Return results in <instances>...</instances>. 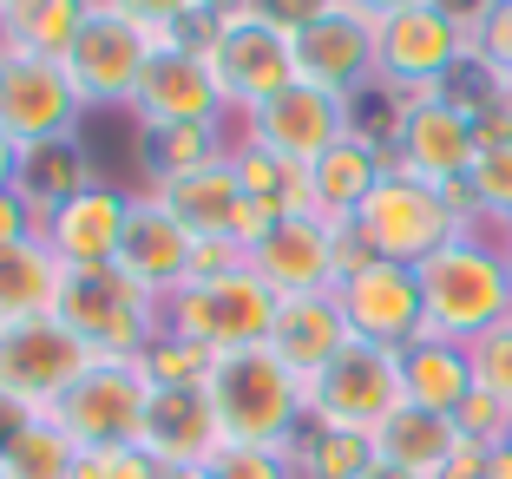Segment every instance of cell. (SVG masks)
I'll list each match as a JSON object with an SVG mask.
<instances>
[{
  "label": "cell",
  "instance_id": "60d3db41",
  "mask_svg": "<svg viewBox=\"0 0 512 479\" xmlns=\"http://www.w3.org/2000/svg\"><path fill=\"white\" fill-rule=\"evenodd\" d=\"M335 7H342V0H237V14L263 20V27H276V33H302L309 20L335 14Z\"/></svg>",
  "mask_w": 512,
  "mask_h": 479
},
{
  "label": "cell",
  "instance_id": "4316f807",
  "mask_svg": "<svg viewBox=\"0 0 512 479\" xmlns=\"http://www.w3.org/2000/svg\"><path fill=\"white\" fill-rule=\"evenodd\" d=\"M60 276H66V263L46 250L40 237L7 243V250H0V329H14V322H33V315H53Z\"/></svg>",
  "mask_w": 512,
  "mask_h": 479
},
{
  "label": "cell",
  "instance_id": "ac0fdd59",
  "mask_svg": "<svg viewBox=\"0 0 512 479\" xmlns=\"http://www.w3.org/2000/svg\"><path fill=\"white\" fill-rule=\"evenodd\" d=\"M138 125H224L230 105L224 92H217L211 66H204V53L197 46H158L145 66V79H138L132 105H125Z\"/></svg>",
  "mask_w": 512,
  "mask_h": 479
},
{
  "label": "cell",
  "instance_id": "6da1fadb",
  "mask_svg": "<svg viewBox=\"0 0 512 479\" xmlns=\"http://www.w3.org/2000/svg\"><path fill=\"white\" fill-rule=\"evenodd\" d=\"M506 243H512L506 224L486 237V230L467 217V230L414 270V276H421V302H427V335L473 348L486 329L512 322V263H506Z\"/></svg>",
  "mask_w": 512,
  "mask_h": 479
},
{
  "label": "cell",
  "instance_id": "f35d334b",
  "mask_svg": "<svg viewBox=\"0 0 512 479\" xmlns=\"http://www.w3.org/2000/svg\"><path fill=\"white\" fill-rule=\"evenodd\" d=\"M73 479H165V466L145 447H99V453H79Z\"/></svg>",
  "mask_w": 512,
  "mask_h": 479
},
{
  "label": "cell",
  "instance_id": "ba28073f",
  "mask_svg": "<svg viewBox=\"0 0 512 479\" xmlns=\"http://www.w3.org/2000/svg\"><path fill=\"white\" fill-rule=\"evenodd\" d=\"M486 145L480 105L460 99V92H427V99L394 105V132H388V158L394 171L421 184H440V191H460Z\"/></svg>",
  "mask_w": 512,
  "mask_h": 479
},
{
  "label": "cell",
  "instance_id": "7bdbcfd3",
  "mask_svg": "<svg viewBox=\"0 0 512 479\" xmlns=\"http://www.w3.org/2000/svg\"><path fill=\"white\" fill-rule=\"evenodd\" d=\"M27 237H40V210L20 191H0V250L7 243H27Z\"/></svg>",
  "mask_w": 512,
  "mask_h": 479
},
{
  "label": "cell",
  "instance_id": "5bb4252c",
  "mask_svg": "<svg viewBox=\"0 0 512 479\" xmlns=\"http://www.w3.org/2000/svg\"><path fill=\"white\" fill-rule=\"evenodd\" d=\"M250 270L276 289V302L289 296H335V283L348 276V230H329L309 210H289L283 224L250 250Z\"/></svg>",
  "mask_w": 512,
  "mask_h": 479
},
{
  "label": "cell",
  "instance_id": "8992f818",
  "mask_svg": "<svg viewBox=\"0 0 512 479\" xmlns=\"http://www.w3.org/2000/svg\"><path fill=\"white\" fill-rule=\"evenodd\" d=\"M145 407H151L145 355H92L86 375L46 407L40 420H53L79 453H99V447H138Z\"/></svg>",
  "mask_w": 512,
  "mask_h": 479
},
{
  "label": "cell",
  "instance_id": "8fae6325",
  "mask_svg": "<svg viewBox=\"0 0 512 479\" xmlns=\"http://www.w3.org/2000/svg\"><path fill=\"white\" fill-rule=\"evenodd\" d=\"M86 92L73 86L66 60H33V53H7L0 60V132L14 145H53V138H79L86 125Z\"/></svg>",
  "mask_w": 512,
  "mask_h": 479
},
{
  "label": "cell",
  "instance_id": "30bf717a",
  "mask_svg": "<svg viewBox=\"0 0 512 479\" xmlns=\"http://www.w3.org/2000/svg\"><path fill=\"white\" fill-rule=\"evenodd\" d=\"M165 329L184 342L211 348V355H237V348H263L276 329V289L243 263V270L217 276V283H184L165 302Z\"/></svg>",
  "mask_w": 512,
  "mask_h": 479
},
{
  "label": "cell",
  "instance_id": "7402d4cb",
  "mask_svg": "<svg viewBox=\"0 0 512 479\" xmlns=\"http://www.w3.org/2000/svg\"><path fill=\"white\" fill-rule=\"evenodd\" d=\"M138 447L158 466H211L224 453V427H217L211 388H151Z\"/></svg>",
  "mask_w": 512,
  "mask_h": 479
},
{
  "label": "cell",
  "instance_id": "d590c367",
  "mask_svg": "<svg viewBox=\"0 0 512 479\" xmlns=\"http://www.w3.org/2000/svg\"><path fill=\"white\" fill-rule=\"evenodd\" d=\"M106 7H119L125 20H138L158 40H184L204 14H217V0H106Z\"/></svg>",
  "mask_w": 512,
  "mask_h": 479
},
{
  "label": "cell",
  "instance_id": "b9f144b4",
  "mask_svg": "<svg viewBox=\"0 0 512 479\" xmlns=\"http://www.w3.org/2000/svg\"><path fill=\"white\" fill-rule=\"evenodd\" d=\"M243 263H250V256H243L230 237H197L191 243V283H217V276L243 270Z\"/></svg>",
  "mask_w": 512,
  "mask_h": 479
},
{
  "label": "cell",
  "instance_id": "3957f363",
  "mask_svg": "<svg viewBox=\"0 0 512 479\" xmlns=\"http://www.w3.org/2000/svg\"><path fill=\"white\" fill-rule=\"evenodd\" d=\"M355 243L381 263H407L421 270L434 250H447L460 230H467V197L460 191H440V184H421L407 171L388 165V178L368 191V204L355 210Z\"/></svg>",
  "mask_w": 512,
  "mask_h": 479
},
{
  "label": "cell",
  "instance_id": "74e56055",
  "mask_svg": "<svg viewBox=\"0 0 512 479\" xmlns=\"http://www.w3.org/2000/svg\"><path fill=\"white\" fill-rule=\"evenodd\" d=\"M453 427H460V440H473V447H506L512 440V407L499 401V394H467V407L453 414Z\"/></svg>",
  "mask_w": 512,
  "mask_h": 479
},
{
  "label": "cell",
  "instance_id": "83f0119b",
  "mask_svg": "<svg viewBox=\"0 0 512 479\" xmlns=\"http://www.w3.org/2000/svg\"><path fill=\"white\" fill-rule=\"evenodd\" d=\"M237 138H224V125H138V158H145V184H171L191 171L224 165Z\"/></svg>",
  "mask_w": 512,
  "mask_h": 479
},
{
  "label": "cell",
  "instance_id": "277c9868",
  "mask_svg": "<svg viewBox=\"0 0 512 479\" xmlns=\"http://www.w3.org/2000/svg\"><path fill=\"white\" fill-rule=\"evenodd\" d=\"M473 66V20H460L447 0L407 7V14L375 27V86L401 99L453 92V79Z\"/></svg>",
  "mask_w": 512,
  "mask_h": 479
},
{
  "label": "cell",
  "instance_id": "d6986e66",
  "mask_svg": "<svg viewBox=\"0 0 512 479\" xmlns=\"http://www.w3.org/2000/svg\"><path fill=\"white\" fill-rule=\"evenodd\" d=\"M289 46H296L302 86H322L335 99H355L362 86H375V20H362L348 0L335 14L309 20L302 33H289Z\"/></svg>",
  "mask_w": 512,
  "mask_h": 479
},
{
  "label": "cell",
  "instance_id": "c3c4849f",
  "mask_svg": "<svg viewBox=\"0 0 512 479\" xmlns=\"http://www.w3.org/2000/svg\"><path fill=\"white\" fill-rule=\"evenodd\" d=\"M506 263H512V243H506Z\"/></svg>",
  "mask_w": 512,
  "mask_h": 479
},
{
  "label": "cell",
  "instance_id": "8d00e7d4",
  "mask_svg": "<svg viewBox=\"0 0 512 479\" xmlns=\"http://www.w3.org/2000/svg\"><path fill=\"white\" fill-rule=\"evenodd\" d=\"M467 361H473V381H480V394H499V401L512 407V322L486 329L480 342L467 348Z\"/></svg>",
  "mask_w": 512,
  "mask_h": 479
},
{
  "label": "cell",
  "instance_id": "bcb514c9",
  "mask_svg": "<svg viewBox=\"0 0 512 479\" xmlns=\"http://www.w3.org/2000/svg\"><path fill=\"white\" fill-rule=\"evenodd\" d=\"M348 7H355V14H362V20H375V27H381V20L407 14V7H427V0H348Z\"/></svg>",
  "mask_w": 512,
  "mask_h": 479
},
{
  "label": "cell",
  "instance_id": "52a82bcc",
  "mask_svg": "<svg viewBox=\"0 0 512 479\" xmlns=\"http://www.w3.org/2000/svg\"><path fill=\"white\" fill-rule=\"evenodd\" d=\"M184 46L204 53V66H211L230 112H256L283 86H296V46H289V33L263 27L250 14H204L184 33Z\"/></svg>",
  "mask_w": 512,
  "mask_h": 479
},
{
  "label": "cell",
  "instance_id": "4dcf8cb0",
  "mask_svg": "<svg viewBox=\"0 0 512 479\" xmlns=\"http://www.w3.org/2000/svg\"><path fill=\"white\" fill-rule=\"evenodd\" d=\"M289 460H296V479H355V473L375 466V440L368 434H335V427H302Z\"/></svg>",
  "mask_w": 512,
  "mask_h": 479
},
{
  "label": "cell",
  "instance_id": "9c48e42d",
  "mask_svg": "<svg viewBox=\"0 0 512 479\" xmlns=\"http://www.w3.org/2000/svg\"><path fill=\"white\" fill-rule=\"evenodd\" d=\"M53 322L92 348V355H145L165 329V309L119 270H66L53 296Z\"/></svg>",
  "mask_w": 512,
  "mask_h": 479
},
{
  "label": "cell",
  "instance_id": "ffe728a7",
  "mask_svg": "<svg viewBox=\"0 0 512 479\" xmlns=\"http://www.w3.org/2000/svg\"><path fill=\"white\" fill-rule=\"evenodd\" d=\"M388 138H375V132H355L348 138H335L329 151H322L316 165H302V210L309 217H322L329 230H348L355 224V210L368 204V191H375L381 178H388Z\"/></svg>",
  "mask_w": 512,
  "mask_h": 479
},
{
  "label": "cell",
  "instance_id": "d4e9b609",
  "mask_svg": "<svg viewBox=\"0 0 512 479\" xmlns=\"http://www.w3.org/2000/svg\"><path fill=\"white\" fill-rule=\"evenodd\" d=\"M401 381H407V401L427 407V414H460L467 394L480 388V381H473L467 348L440 342V335H421L414 348H401Z\"/></svg>",
  "mask_w": 512,
  "mask_h": 479
},
{
  "label": "cell",
  "instance_id": "f546056e",
  "mask_svg": "<svg viewBox=\"0 0 512 479\" xmlns=\"http://www.w3.org/2000/svg\"><path fill=\"white\" fill-rule=\"evenodd\" d=\"M86 184H92V158H86V145H79V138L33 145L27 165H20V197H27L40 217H46L53 204H66L73 191H86Z\"/></svg>",
  "mask_w": 512,
  "mask_h": 479
},
{
  "label": "cell",
  "instance_id": "f6af8a7d",
  "mask_svg": "<svg viewBox=\"0 0 512 479\" xmlns=\"http://www.w3.org/2000/svg\"><path fill=\"white\" fill-rule=\"evenodd\" d=\"M20 165H27V145L0 132V191H20Z\"/></svg>",
  "mask_w": 512,
  "mask_h": 479
},
{
  "label": "cell",
  "instance_id": "4fadbf2b",
  "mask_svg": "<svg viewBox=\"0 0 512 479\" xmlns=\"http://www.w3.org/2000/svg\"><path fill=\"white\" fill-rule=\"evenodd\" d=\"M348 132H355V99H335V92L302 86V79L237 119L243 145H263V151H276V158H289V165H316L322 151Z\"/></svg>",
  "mask_w": 512,
  "mask_h": 479
},
{
  "label": "cell",
  "instance_id": "44dd1931",
  "mask_svg": "<svg viewBox=\"0 0 512 479\" xmlns=\"http://www.w3.org/2000/svg\"><path fill=\"white\" fill-rule=\"evenodd\" d=\"M191 243L197 237L171 217L165 204H151V197L138 191L132 197V224H125V243H119V256H112V270H119L125 283H138L158 309H165V302L191 283Z\"/></svg>",
  "mask_w": 512,
  "mask_h": 479
},
{
  "label": "cell",
  "instance_id": "e575fe53",
  "mask_svg": "<svg viewBox=\"0 0 512 479\" xmlns=\"http://www.w3.org/2000/svg\"><path fill=\"white\" fill-rule=\"evenodd\" d=\"M473 66L493 86H512V0H486L473 14Z\"/></svg>",
  "mask_w": 512,
  "mask_h": 479
},
{
  "label": "cell",
  "instance_id": "9a60e30c",
  "mask_svg": "<svg viewBox=\"0 0 512 479\" xmlns=\"http://www.w3.org/2000/svg\"><path fill=\"white\" fill-rule=\"evenodd\" d=\"M342 322L355 342H381V348H414L427 335V302H421V276L407 263H381L368 256L362 270H348L335 283Z\"/></svg>",
  "mask_w": 512,
  "mask_h": 479
},
{
  "label": "cell",
  "instance_id": "cb8c5ba5",
  "mask_svg": "<svg viewBox=\"0 0 512 479\" xmlns=\"http://www.w3.org/2000/svg\"><path fill=\"white\" fill-rule=\"evenodd\" d=\"M151 204H165L191 237H230L243 210V184H237V165H211V171H191V178H171V184H145Z\"/></svg>",
  "mask_w": 512,
  "mask_h": 479
},
{
  "label": "cell",
  "instance_id": "1f68e13d",
  "mask_svg": "<svg viewBox=\"0 0 512 479\" xmlns=\"http://www.w3.org/2000/svg\"><path fill=\"white\" fill-rule=\"evenodd\" d=\"M73 473H79V447L53 420H33L14 440V453L0 460V479H73Z\"/></svg>",
  "mask_w": 512,
  "mask_h": 479
},
{
  "label": "cell",
  "instance_id": "681fc988",
  "mask_svg": "<svg viewBox=\"0 0 512 479\" xmlns=\"http://www.w3.org/2000/svg\"><path fill=\"white\" fill-rule=\"evenodd\" d=\"M0 7H7V0H0Z\"/></svg>",
  "mask_w": 512,
  "mask_h": 479
},
{
  "label": "cell",
  "instance_id": "d6a6232c",
  "mask_svg": "<svg viewBox=\"0 0 512 479\" xmlns=\"http://www.w3.org/2000/svg\"><path fill=\"white\" fill-rule=\"evenodd\" d=\"M230 165H237L243 197L276 204V210H302V165H289V158H276V151H263V145H243V138H237V151H230Z\"/></svg>",
  "mask_w": 512,
  "mask_h": 479
},
{
  "label": "cell",
  "instance_id": "ab89813d",
  "mask_svg": "<svg viewBox=\"0 0 512 479\" xmlns=\"http://www.w3.org/2000/svg\"><path fill=\"white\" fill-rule=\"evenodd\" d=\"M211 479H296V460L270 447H224L211 460Z\"/></svg>",
  "mask_w": 512,
  "mask_h": 479
},
{
  "label": "cell",
  "instance_id": "f1b7e54d",
  "mask_svg": "<svg viewBox=\"0 0 512 479\" xmlns=\"http://www.w3.org/2000/svg\"><path fill=\"white\" fill-rule=\"evenodd\" d=\"M99 0H7V46L33 53V60H66L79 40V27L92 20Z\"/></svg>",
  "mask_w": 512,
  "mask_h": 479
},
{
  "label": "cell",
  "instance_id": "603a6c76",
  "mask_svg": "<svg viewBox=\"0 0 512 479\" xmlns=\"http://www.w3.org/2000/svg\"><path fill=\"white\" fill-rule=\"evenodd\" d=\"M348 348V322L335 296H289L276 302V329H270V355L283 361L289 375H322L335 355Z\"/></svg>",
  "mask_w": 512,
  "mask_h": 479
},
{
  "label": "cell",
  "instance_id": "2e32d148",
  "mask_svg": "<svg viewBox=\"0 0 512 479\" xmlns=\"http://www.w3.org/2000/svg\"><path fill=\"white\" fill-rule=\"evenodd\" d=\"M92 348L79 335H66L53 315H33V322H14V329H0V388L27 401L33 414L60 401L79 375H86Z\"/></svg>",
  "mask_w": 512,
  "mask_h": 479
},
{
  "label": "cell",
  "instance_id": "e0dca14e",
  "mask_svg": "<svg viewBox=\"0 0 512 479\" xmlns=\"http://www.w3.org/2000/svg\"><path fill=\"white\" fill-rule=\"evenodd\" d=\"M132 197L138 191H119V184L92 178L86 191H73L66 204H53L40 217V243L60 256L66 270H106L125 243V224H132Z\"/></svg>",
  "mask_w": 512,
  "mask_h": 479
},
{
  "label": "cell",
  "instance_id": "ee69618b",
  "mask_svg": "<svg viewBox=\"0 0 512 479\" xmlns=\"http://www.w3.org/2000/svg\"><path fill=\"white\" fill-rule=\"evenodd\" d=\"M33 420H40V414H33V407H27V401H14V394L0 388V460H7V453H14V440H20V434H27Z\"/></svg>",
  "mask_w": 512,
  "mask_h": 479
},
{
  "label": "cell",
  "instance_id": "7a4b0ae2",
  "mask_svg": "<svg viewBox=\"0 0 512 479\" xmlns=\"http://www.w3.org/2000/svg\"><path fill=\"white\" fill-rule=\"evenodd\" d=\"M211 407L217 427H224V447H270L289 453L309 427V407H302V375H289L283 361L263 348H237V355H217L211 368Z\"/></svg>",
  "mask_w": 512,
  "mask_h": 479
},
{
  "label": "cell",
  "instance_id": "7dc6e473",
  "mask_svg": "<svg viewBox=\"0 0 512 479\" xmlns=\"http://www.w3.org/2000/svg\"><path fill=\"white\" fill-rule=\"evenodd\" d=\"M355 479H421V473H401V466H388V460H375L368 473H355Z\"/></svg>",
  "mask_w": 512,
  "mask_h": 479
},
{
  "label": "cell",
  "instance_id": "484cf974",
  "mask_svg": "<svg viewBox=\"0 0 512 479\" xmlns=\"http://www.w3.org/2000/svg\"><path fill=\"white\" fill-rule=\"evenodd\" d=\"M460 453V427H453V414H427V407L407 401L401 414L381 420L375 434V460L401 466V473H421V479H440V466Z\"/></svg>",
  "mask_w": 512,
  "mask_h": 479
},
{
  "label": "cell",
  "instance_id": "836d02e7",
  "mask_svg": "<svg viewBox=\"0 0 512 479\" xmlns=\"http://www.w3.org/2000/svg\"><path fill=\"white\" fill-rule=\"evenodd\" d=\"M211 368H217L211 348L184 342V335H171V329H158V342L145 348V375H151V388H211Z\"/></svg>",
  "mask_w": 512,
  "mask_h": 479
},
{
  "label": "cell",
  "instance_id": "5b68a950",
  "mask_svg": "<svg viewBox=\"0 0 512 479\" xmlns=\"http://www.w3.org/2000/svg\"><path fill=\"white\" fill-rule=\"evenodd\" d=\"M302 407H309V427H335V434H381V420L407 407V381H401V348L381 342H355L322 368V375L302 381Z\"/></svg>",
  "mask_w": 512,
  "mask_h": 479
},
{
  "label": "cell",
  "instance_id": "7c38bea8",
  "mask_svg": "<svg viewBox=\"0 0 512 479\" xmlns=\"http://www.w3.org/2000/svg\"><path fill=\"white\" fill-rule=\"evenodd\" d=\"M158 46H178V40H158V33H145L138 20H125L119 7L99 0L92 20L79 27L73 53H66V73L86 92V105H132V92H138V79H145Z\"/></svg>",
  "mask_w": 512,
  "mask_h": 479
}]
</instances>
